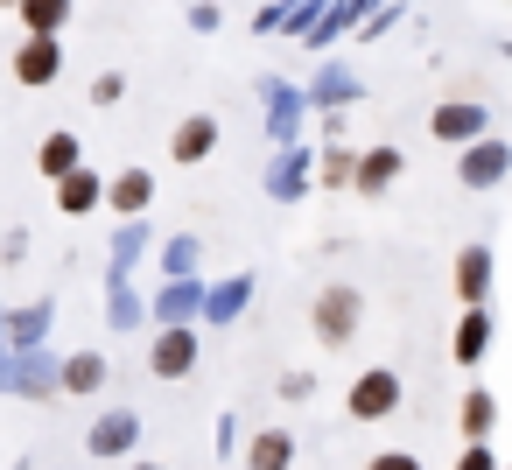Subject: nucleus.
<instances>
[{
    "label": "nucleus",
    "instance_id": "393cba45",
    "mask_svg": "<svg viewBox=\"0 0 512 470\" xmlns=\"http://www.w3.org/2000/svg\"><path fill=\"white\" fill-rule=\"evenodd\" d=\"M351 99H358V78L344 64H323V78L309 85V106H351Z\"/></svg>",
    "mask_w": 512,
    "mask_h": 470
},
{
    "label": "nucleus",
    "instance_id": "423d86ee",
    "mask_svg": "<svg viewBox=\"0 0 512 470\" xmlns=\"http://www.w3.org/2000/svg\"><path fill=\"white\" fill-rule=\"evenodd\" d=\"M428 134H435V141H449V148H470V141H484V134H491V113H484V106H470V99H449V106H435V113H428Z\"/></svg>",
    "mask_w": 512,
    "mask_h": 470
},
{
    "label": "nucleus",
    "instance_id": "a878e982",
    "mask_svg": "<svg viewBox=\"0 0 512 470\" xmlns=\"http://www.w3.org/2000/svg\"><path fill=\"white\" fill-rule=\"evenodd\" d=\"M141 316H148V302H141L127 281H106V323H113V330H134Z\"/></svg>",
    "mask_w": 512,
    "mask_h": 470
},
{
    "label": "nucleus",
    "instance_id": "20e7f679",
    "mask_svg": "<svg viewBox=\"0 0 512 470\" xmlns=\"http://www.w3.org/2000/svg\"><path fill=\"white\" fill-rule=\"evenodd\" d=\"M505 176H512V141H491V134H484V141H470V148L456 155V183L477 190V197L498 190Z\"/></svg>",
    "mask_w": 512,
    "mask_h": 470
},
{
    "label": "nucleus",
    "instance_id": "9b49d317",
    "mask_svg": "<svg viewBox=\"0 0 512 470\" xmlns=\"http://www.w3.org/2000/svg\"><path fill=\"white\" fill-rule=\"evenodd\" d=\"M8 393H64V365L43 351H8Z\"/></svg>",
    "mask_w": 512,
    "mask_h": 470
},
{
    "label": "nucleus",
    "instance_id": "f3484780",
    "mask_svg": "<svg viewBox=\"0 0 512 470\" xmlns=\"http://www.w3.org/2000/svg\"><path fill=\"white\" fill-rule=\"evenodd\" d=\"M36 169H43L50 183H64L71 169H85V141H78V134H64V127H57V134H43V148H36Z\"/></svg>",
    "mask_w": 512,
    "mask_h": 470
},
{
    "label": "nucleus",
    "instance_id": "0eeeda50",
    "mask_svg": "<svg viewBox=\"0 0 512 470\" xmlns=\"http://www.w3.org/2000/svg\"><path fill=\"white\" fill-rule=\"evenodd\" d=\"M358 309H365V302H358V288H344V281H337V288H323V295H316V337L337 351V344L358 330Z\"/></svg>",
    "mask_w": 512,
    "mask_h": 470
},
{
    "label": "nucleus",
    "instance_id": "aec40b11",
    "mask_svg": "<svg viewBox=\"0 0 512 470\" xmlns=\"http://www.w3.org/2000/svg\"><path fill=\"white\" fill-rule=\"evenodd\" d=\"M246 470H295V435L288 428H260L246 442Z\"/></svg>",
    "mask_w": 512,
    "mask_h": 470
},
{
    "label": "nucleus",
    "instance_id": "f03ea898",
    "mask_svg": "<svg viewBox=\"0 0 512 470\" xmlns=\"http://www.w3.org/2000/svg\"><path fill=\"white\" fill-rule=\"evenodd\" d=\"M260 106H267V141L274 148H295L302 141V120H309V92H295L281 78H260Z\"/></svg>",
    "mask_w": 512,
    "mask_h": 470
},
{
    "label": "nucleus",
    "instance_id": "c85d7f7f",
    "mask_svg": "<svg viewBox=\"0 0 512 470\" xmlns=\"http://www.w3.org/2000/svg\"><path fill=\"white\" fill-rule=\"evenodd\" d=\"M491 421H498V400H491L484 386H470V393H463V435H470V442H484V435H491Z\"/></svg>",
    "mask_w": 512,
    "mask_h": 470
},
{
    "label": "nucleus",
    "instance_id": "f8f14e48",
    "mask_svg": "<svg viewBox=\"0 0 512 470\" xmlns=\"http://www.w3.org/2000/svg\"><path fill=\"white\" fill-rule=\"evenodd\" d=\"M302 190H309V141H295V148H281V155L267 162V197L295 204Z\"/></svg>",
    "mask_w": 512,
    "mask_h": 470
},
{
    "label": "nucleus",
    "instance_id": "39448f33",
    "mask_svg": "<svg viewBox=\"0 0 512 470\" xmlns=\"http://www.w3.org/2000/svg\"><path fill=\"white\" fill-rule=\"evenodd\" d=\"M148 372L155 379H190L197 372V330L190 323H162V337L148 344Z\"/></svg>",
    "mask_w": 512,
    "mask_h": 470
},
{
    "label": "nucleus",
    "instance_id": "f704fd0d",
    "mask_svg": "<svg viewBox=\"0 0 512 470\" xmlns=\"http://www.w3.org/2000/svg\"><path fill=\"white\" fill-rule=\"evenodd\" d=\"M134 470H162V463H134Z\"/></svg>",
    "mask_w": 512,
    "mask_h": 470
},
{
    "label": "nucleus",
    "instance_id": "4be33fe9",
    "mask_svg": "<svg viewBox=\"0 0 512 470\" xmlns=\"http://www.w3.org/2000/svg\"><path fill=\"white\" fill-rule=\"evenodd\" d=\"M484 344H491V309H463L456 316V365H484Z\"/></svg>",
    "mask_w": 512,
    "mask_h": 470
},
{
    "label": "nucleus",
    "instance_id": "bb28decb",
    "mask_svg": "<svg viewBox=\"0 0 512 470\" xmlns=\"http://www.w3.org/2000/svg\"><path fill=\"white\" fill-rule=\"evenodd\" d=\"M99 386H106V358H99V351L64 358V393H99Z\"/></svg>",
    "mask_w": 512,
    "mask_h": 470
},
{
    "label": "nucleus",
    "instance_id": "5701e85b",
    "mask_svg": "<svg viewBox=\"0 0 512 470\" xmlns=\"http://www.w3.org/2000/svg\"><path fill=\"white\" fill-rule=\"evenodd\" d=\"M22 36H64V22H71V0H22Z\"/></svg>",
    "mask_w": 512,
    "mask_h": 470
},
{
    "label": "nucleus",
    "instance_id": "4468645a",
    "mask_svg": "<svg viewBox=\"0 0 512 470\" xmlns=\"http://www.w3.org/2000/svg\"><path fill=\"white\" fill-rule=\"evenodd\" d=\"M323 8H330V0H267V8H260V22H253V29H260V36H274V29L288 22L295 36H309V29L323 22Z\"/></svg>",
    "mask_w": 512,
    "mask_h": 470
},
{
    "label": "nucleus",
    "instance_id": "473e14b6",
    "mask_svg": "<svg viewBox=\"0 0 512 470\" xmlns=\"http://www.w3.org/2000/svg\"><path fill=\"white\" fill-rule=\"evenodd\" d=\"M456 470H498V456H491V449H484V442H470V449H463V456H456Z\"/></svg>",
    "mask_w": 512,
    "mask_h": 470
},
{
    "label": "nucleus",
    "instance_id": "ddd939ff",
    "mask_svg": "<svg viewBox=\"0 0 512 470\" xmlns=\"http://www.w3.org/2000/svg\"><path fill=\"white\" fill-rule=\"evenodd\" d=\"M106 204H113L120 218H141V211L155 204V169H120V176H106Z\"/></svg>",
    "mask_w": 512,
    "mask_h": 470
},
{
    "label": "nucleus",
    "instance_id": "6ab92c4d",
    "mask_svg": "<svg viewBox=\"0 0 512 470\" xmlns=\"http://www.w3.org/2000/svg\"><path fill=\"white\" fill-rule=\"evenodd\" d=\"M246 302H253V274H232V281L204 288V323H239Z\"/></svg>",
    "mask_w": 512,
    "mask_h": 470
},
{
    "label": "nucleus",
    "instance_id": "dca6fc26",
    "mask_svg": "<svg viewBox=\"0 0 512 470\" xmlns=\"http://www.w3.org/2000/svg\"><path fill=\"white\" fill-rule=\"evenodd\" d=\"M456 295H463V309H484V295H491V246H463L456 253Z\"/></svg>",
    "mask_w": 512,
    "mask_h": 470
},
{
    "label": "nucleus",
    "instance_id": "c9c22d12",
    "mask_svg": "<svg viewBox=\"0 0 512 470\" xmlns=\"http://www.w3.org/2000/svg\"><path fill=\"white\" fill-rule=\"evenodd\" d=\"M0 8H22V0H0Z\"/></svg>",
    "mask_w": 512,
    "mask_h": 470
},
{
    "label": "nucleus",
    "instance_id": "412c9836",
    "mask_svg": "<svg viewBox=\"0 0 512 470\" xmlns=\"http://www.w3.org/2000/svg\"><path fill=\"white\" fill-rule=\"evenodd\" d=\"M43 330H50V302H29L22 316L0 323V344H8V351H36V344H43Z\"/></svg>",
    "mask_w": 512,
    "mask_h": 470
},
{
    "label": "nucleus",
    "instance_id": "b1692460",
    "mask_svg": "<svg viewBox=\"0 0 512 470\" xmlns=\"http://www.w3.org/2000/svg\"><path fill=\"white\" fill-rule=\"evenodd\" d=\"M197 260H204V239H197V232L162 239V274H169V281H190V274H197Z\"/></svg>",
    "mask_w": 512,
    "mask_h": 470
},
{
    "label": "nucleus",
    "instance_id": "2f4dec72",
    "mask_svg": "<svg viewBox=\"0 0 512 470\" xmlns=\"http://www.w3.org/2000/svg\"><path fill=\"white\" fill-rule=\"evenodd\" d=\"M365 470H421V456H407V449H379Z\"/></svg>",
    "mask_w": 512,
    "mask_h": 470
},
{
    "label": "nucleus",
    "instance_id": "a211bd4d",
    "mask_svg": "<svg viewBox=\"0 0 512 470\" xmlns=\"http://www.w3.org/2000/svg\"><path fill=\"white\" fill-rule=\"evenodd\" d=\"M148 316H162V323H190V316H204V281L190 274V281H169L155 302H148Z\"/></svg>",
    "mask_w": 512,
    "mask_h": 470
},
{
    "label": "nucleus",
    "instance_id": "f257e3e1",
    "mask_svg": "<svg viewBox=\"0 0 512 470\" xmlns=\"http://www.w3.org/2000/svg\"><path fill=\"white\" fill-rule=\"evenodd\" d=\"M344 414H351V421H386V414H400V372H393V365H365V372L351 379V393H344Z\"/></svg>",
    "mask_w": 512,
    "mask_h": 470
},
{
    "label": "nucleus",
    "instance_id": "7c9ffc66",
    "mask_svg": "<svg viewBox=\"0 0 512 470\" xmlns=\"http://www.w3.org/2000/svg\"><path fill=\"white\" fill-rule=\"evenodd\" d=\"M351 169H358L351 148H330V155H323V183H351Z\"/></svg>",
    "mask_w": 512,
    "mask_h": 470
},
{
    "label": "nucleus",
    "instance_id": "7ed1b4c3",
    "mask_svg": "<svg viewBox=\"0 0 512 470\" xmlns=\"http://www.w3.org/2000/svg\"><path fill=\"white\" fill-rule=\"evenodd\" d=\"M8 71H15V85H29V92L57 85V78H64V36H22L15 57H8Z\"/></svg>",
    "mask_w": 512,
    "mask_h": 470
},
{
    "label": "nucleus",
    "instance_id": "2eb2a0df",
    "mask_svg": "<svg viewBox=\"0 0 512 470\" xmlns=\"http://www.w3.org/2000/svg\"><path fill=\"white\" fill-rule=\"evenodd\" d=\"M106 204V176L99 169H71L64 183H57V211L64 218H85V211H99Z\"/></svg>",
    "mask_w": 512,
    "mask_h": 470
},
{
    "label": "nucleus",
    "instance_id": "cd10ccee",
    "mask_svg": "<svg viewBox=\"0 0 512 470\" xmlns=\"http://www.w3.org/2000/svg\"><path fill=\"white\" fill-rule=\"evenodd\" d=\"M141 246H148V225H141V218H127V232L113 239V274H106V281H127V274H134V260H141Z\"/></svg>",
    "mask_w": 512,
    "mask_h": 470
},
{
    "label": "nucleus",
    "instance_id": "c756f323",
    "mask_svg": "<svg viewBox=\"0 0 512 470\" xmlns=\"http://www.w3.org/2000/svg\"><path fill=\"white\" fill-rule=\"evenodd\" d=\"M120 99H127V78L120 71H99L92 78V106H120Z\"/></svg>",
    "mask_w": 512,
    "mask_h": 470
},
{
    "label": "nucleus",
    "instance_id": "9d476101",
    "mask_svg": "<svg viewBox=\"0 0 512 470\" xmlns=\"http://www.w3.org/2000/svg\"><path fill=\"white\" fill-rule=\"evenodd\" d=\"M400 169H407V162H400V148H393V141H379V148H365V155H358L351 190H358V197H386V190L400 183Z\"/></svg>",
    "mask_w": 512,
    "mask_h": 470
},
{
    "label": "nucleus",
    "instance_id": "72a5a7b5",
    "mask_svg": "<svg viewBox=\"0 0 512 470\" xmlns=\"http://www.w3.org/2000/svg\"><path fill=\"white\" fill-rule=\"evenodd\" d=\"M190 29H204V36L218 29V8H211V0H190Z\"/></svg>",
    "mask_w": 512,
    "mask_h": 470
},
{
    "label": "nucleus",
    "instance_id": "e433bc0d",
    "mask_svg": "<svg viewBox=\"0 0 512 470\" xmlns=\"http://www.w3.org/2000/svg\"><path fill=\"white\" fill-rule=\"evenodd\" d=\"M505 470H512V463H505Z\"/></svg>",
    "mask_w": 512,
    "mask_h": 470
},
{
    "label": "nucleus",
    "instance_id": "6e6552de",
    "mask_svg": "<svg viewBox=\"0 0 512 470\" xmlns=\"http://www.w3.org/2000/svg\"><path fill=\"white\" fill-rule=\"evenodd\" d=\"M85 449H92V456H134V449H141V414H134V407L99 414V421L85 428Z\"/></svg>",
    "mask_w": 512,
    "mask_h": 470
},
{
    "label": "nucleus",
    "instance_id": "1a4fd4ad",
    "mask_svg": "<svg viewBox=\"0 0 512 470\" xmlns=\"http://www.w3.org/2000/svg\"><path fill=\"white\" fill-rule=\"evenodd\" d=\"M218 113H190V120H176V134H169V155H176V169H190V162H211V148H218Z\"/></svg>",
    "mask_w": 512,
    "mask_h": 470
}]
</instances>
